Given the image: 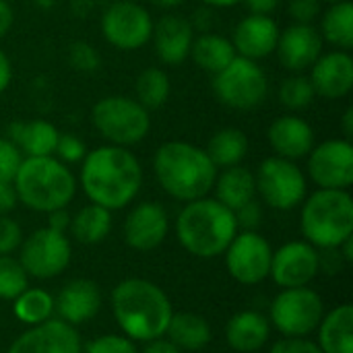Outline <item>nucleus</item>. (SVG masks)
Segmentation results:
<instances>
[{
  "mask_svg": "<svg viewBox=\"0 0 353 353\" xmlns=\"http://www.w3.org/2000/svg\"><path fill=\"white\" fill-rule=\"evenodd\" d=\"M29 275L25 273L19 259L10 254L0 256V300H14L29 285Z\"/></svg>",
  "mask_w": 353,
  "mask_h": 353,
  "instance_id": "obj_36",
  "label": "nucleus"
},
{
  "mask_svg": "<svg viewBox=\"0 0 353 353\" xmlns=\"http://www.w3.org/2000/svg\"><path fill=\"white\" fill-rule=\"evenodd\" d=\"M341 130H343V139L352 141L353 137V108L347 105L343 116H341Z\"/></svg>",
  "mask_w": 353,
  "mask_h": 353,
  "instance_id": "obj_51",
  "label": "nucleus"
},
{
  "mask_svg": "<svg viewBox=\"0 0 353 353\" xmlns=\"http://www.w3.org/2000/svg\"><path fill=\"white\" fill-rule=\"evenodd\" d=\"M321 37L331 43L335 50L350 52L353 48V4L352 0L329 4L325 12H321Z\"/></svg>",
  "mask_w": 353,
  "mask_h": 353,
  "instance_id": "obj_31",
  "label": "nucleus"
},
{
  "mask_svg": "<svg viewBox=\"0 0 353 353\" xmlns=\"http://www.w3.org/2000/svg\"><path fill=\"white\" fill-rule=\"evenodd\" d=\"M325 52V41L316 25L292 23L279 31L275 54L279 64L290 72H306Z\"/></svg>",
  "mask_w": 353,
  "mask_h": 353,
  "instance_id": "obj_18",
  "label": "nucleus"
},
{
  "mask_svg": "<svg viewBox=\"0 0 353 353\" xmlns=\"http://www.w3.org/2000/svg\"><path fill=\"white\" fill-rule=\"evenodd\" d=\"M21 161V151L8 139H0V182H12Z\"/></svg>",
  "mask_w": 353,
  "mask_h": 353,
  "instance_id": "obj_40",
  "label": "nucleus"
},
{
  "mask_svg": "<svg viewBox=\"0 0 353 353\" xmlns=\"http://www.w3.org/2000/svg\"><path fill=\"white\" fill-rule=\"evenodd\" d=\"M321 252L308 244L306 240H294L277 250H273L271 259V273L273 281L288 290V288H304L308 285L321 271Z\"/></svg>",
  "mask_w": 353,
  "mask_h": 353,
  "instance_id": "obj_15",
  "label": "nucleus"
},
{
  "mask_svg": "<svg viewBox=\"0 0 353 353\" xmlns=\"http://www.w3.org/2000/svg\"><path fill=\"white\" fill-rule=\"evenodd\" d=\"M205 2L207 6H213V8H232L236 4H240L242 0H201Z\"/></svg>",
  "mask_w": 353,
  "mask_h": 353,
  "instance_id": "obj_52",
  "label": "nucleus"
},
{
  "mask_svg": "<svg viewBox=\"0 0 353 353\" xmlns=\"http://www.w3.org/2000/svg\"><path fill=\"white\" fill-rule=\"evenodd\" d=\"M279 25L271 14H246L232 33V43L238 56L248 60H263L275 54L279 39Z\"/></svg>",
  "mask_w": 353,
  "mask_h": 353,
  "instance_id": "obj_20",
  "label": "nucleus"
},
{
  "mask_svg": "<svg viewBox=\"0 0 353 353\" xmlns=\"http://www.w3.org/2000/svg\"><path fill=\"white\" fill-rule=\"evenodd\" d=\"M250 14H273L281 0H242Z\"/></svg>",
  "mask_w": 353,
  "mask_h": 353,
  "instance_id": "obj_46",
  "label": "nucleus"
},
{
  "mask_svg": "<svg viewBox=\"0 0 353 353\" xmlns=\"http://www.w3.org/2000/svg\"><path fill=\"white\" fill-rule=\"evenodd\" d=\"M6 353H83V341L77 327L52 316L21 333Z\"/></svg>",
  "mask_w": 353,
  "mask_h": 353,
  "instance_id": "obj_16",
  "label": "nucleus"
},
{
  "mask_svg": "<svg viewBox=\"0 0 353 353\" xmlns=\"http://www.w3.org/2000/svg\"><path fill=\"white\" fill-rule=\"evenodd\" d=\"M325 316V302L321 294L304 288L281 290L269 306V323L283 337H308L316 331Z\"/></svg>",
  "mask_w": 353,
  "mask_h": 353,
  "instance_id": "obj_10",
  "label": "nucleus"
},
{
  "mask_svg": "<svg viewBox=\"0 0 353 353\" xmlns=\"http://www.w3.org/2000/svg\"><path fill=\"white\" fill-rule=\"evenodd\" d=\"M10 81H12V62L6 56V52L0 50V95L8 89Z\"/></svg>",
  "mask_w": 353,
  "mask_h": 353,
  "instance_id": "obj_48",
  "label": "nucleus"
},
{
  "mask_svg": "<svg viewBox=\"0 0 353 353\" xmlns=\"http://www.w3.org/2000/svg\"><path fill=\"white\" fill-rule=\"evenodd\" d=\"M269 353H323L316 341L306 337H283L271 345Z\"/></svg>",
  "mask_w": 353,
  "mask_h": 353,
  "instance_id": "obj_44",
  "label": "nucleus"
},
{
  "mask_svg": "<svg viewBox=\"0 0 353 353\" xmlns=\"http://www.w3.org/2000/svg\"><path fill=\"white\" fill-rule=\"evenodd\" d=\"M323 12V2L321 0H290V14L294 23H306L314 25V21Z\"/></svg>",
  "mask_w": 353,
  "mask_h": 353,
  "instance_id": "obj_43",
  "label": "nucleus"
},
{
  "mask_svg": "<svg viewBox=\"0 0 353 353\" xmlns=\"http://www.w3.org/2000/svg\"><path fill=\"white\" fill-rule=\"evenodd\" d=\"M70 236L85 246L101 244L112 232V211L89 203L70 217Z\"/></svg>",
  "mask_w": 353,
  "mask_h": 353,
  "instance_id": "obj_30",
  "label": "nucleus"
},
{
  "mask_svg": "<svg viewBox=\"0 0 353 353\" xmlns=\"http://www.w3.org/2000/svg\"><path fill=\"white\" fill-rule=\"evenodd\" d=\"M101 308V290L91 279L68 281L54 298V314L60 321L79 327L91 321Z\"/></svg>",
  "mask_w": 353,
  "mask_h": 353,
  "instance_id": "obj_22",
  "label": "nucleus"
},
{
  "mask_svg": "<svg viewBox=\"0 0 353 353\" xmlns=\"http://www.w3.org/2000/svg\"><path fill=\"white\" fill-rule=\"evenodd\" d=\"M48 228L66 234L70 228V213L66 209H56V211L48 213Z\"/></svg>",
  "mask_w": 353,
  "mask_h": 353,
  "instance_id": "obj_47",
  "label": "nucleus"
},
{
  "mask_svg": "<svg viewBox=\"0 0 353 353\" xmlns=\"http://www.w3.org/2000/svg\"><path fill=\"white\" fill-rule=\"evenodd\" d=\"M60 130L50 120H25L14 122L8 128V141L21 151L23 157H48L54 155Z\"/></svg>",
  "mask_w": 353,
  "mask_h": 353,
  "instance_id": "obj_25",
  "label": "nucleus"
},
{
  "mask_svg": "<svg viewBox=\"0 0 353 353\" xmlns=\"http://www.w3.org/2000/svg\"><path fill=\"white\" fill-rule=\"evenodd\" d=\"M277 97L285 110L302 112L312 105V101L316 99V93H314V87L306 72H294L292 77L281 81Z\"/></svg>",
  "mask_w": 353,
  "mask_h": 353,
  "instance_id": "obj_35",
  "label": "nucleus"
},
{
  "mask_svg": "<svg viewBox=\"0 0 353 353\" xmlns=\"http://www.w3.org/2000/svg\"><path fill=\"white\" fill-rule=\"evenodd\" d=\"M77 182L89 203L114 213L128 207L139 196L143 165L130 149L105 143L87 151Z\"/></svg>",
  "mask_w": 353,
  "mask_h": 353,
  "instance_id": "obj_1",
  "label": "nucleus"
},
{
  "mask_svg": "<svg viewBox=\"0 0 353 353\" xmlns=\"http://www.w3.org/2000/svg\"><path fill=\"white\" fill-rule=\"evenodd\" d=\"M151 41L155 43L157 58L168 66H178L190 56L194 41V27L180 14H165L153 25Z\"/></svg>",
  "mask_w": 353,
  "mask_h": 353,
  "instance_id": "obj_23",
  "label": "nucleus"
},
{
  "mask_svg": "<svg viewBox=\"0 0 353 353\" xmlns=\"http://www.w3.org/2000/svg\"><path fill=\"white\" fill-rule=\"evenodd\" d=\"M213 192H215L213 199H217L223 207H228L230 211H238L240 207L256 199L254 174L242 163L217 170Z\"/></svg>",
  "mask_w": 353,
  "mask_h": 353,
  "instance_id": "obj_26",
  "label": "nucleus"
},
{
  "mask_svg": "<svg viewBox=\"0 0 353 353\" xmlns=\"http://www.w3.org/2000/svg\"><path fill=\"white\" fill-rule=\"evenodd\" d=\"M72 259V246L66 234L52 228H39L19 246V263L35 279H54L64 273Z\"/></svg>",
  "mask_w": 353,
  "mask_h": 353,
  "instance_id": "obj_11",
  "label": "nucleus"
},
{
  "mask_svg": "<svg viewBox=\"0 0 353 353\" xmlns=\"http://www.w3.org/2000/svg\"><path fill=\"white\" fill-rule=\"evenodd\" d=\"M153 172L165 194L180 203L209 196L217 168L203 147L188 141H168L153 155Z\"/></svg>",
  "mask_w": 353,
  "mask_h": 353,
  "instance_id": "obj_3",
  "label": "nucleus"
},
{
  "mask_svg": "<svg viewBox=\"0 0 353 353\" xmlns=\"http://www.w3.org/2000/svg\"><path fill=\"white\" fill-rule=\"evenodd\" d=\"M153 17L141 2L114 0L99 19L103 39L122 52H134L151 41Z\"/></svg>",
  "mask_w": 353,
  "mask_h": 353,
  "instance_id": "obj_12",
  "label": "nucleus"
},
{
  "mask_svg": "<svg viewBox=\"0 0 353 353\" xmlns=\"http://www.w3.org/2000/svg\"><path fill=\"white\" fill-rule=\"evenodd\" d=\"M19 205L17 190L12 182H0V215H8Z\"/></svg>",
  "mask_w": 353,
  "mask_h": 353,
  "instance_id": "obj_45",
  "label": "nucleus"
},
{
  "mask_svg": "<svg viewBox=\"0 0 353 353\" xmlns=\"http://www.w3.org/2000/svg\"><path fill=\"white\" fill-rule=\"evenodd\" d=\"M306 174L327 190H350L353 184V145L347 139H327L306 155Z\"/></svg>",
  "mask_w": 353,
  "mask_h": 353,
  "instance_id": "obj_13",
  "label": "nucleus"
},
{
  "mask_svg": "<svg viewBox=\"0 0 353 353\" xmlns=\"http://www.w3.org/2000/svg\"><path fill=\"white\" fill-rule=\"evenodd\" d=\"M223 254L230 277L242 285H256L271 273L273 248L259 232H238Z\"/></svg>",
  "mask_w": 353,
  "mask_h": 353,
  "instance_id": "obj_14",
  "label": "nucleus"
},
{
  "mask_svg": "<svg viewBox=\"0 0 353 353\" xmlns=\"http://www.w3.org/2000/svg\"><path fill=\"white\" fill-rule=\"evenodd\" d=\"M256 194L275 211H292L308 194V178L298 161L271 155L261 161L256 174Z\"/></svg>",
  "mask_w": 353,
  "mask_h": 353,
  "instance_id": "obj_9",
  "label": "nucleus"
},
{
  "mask_svg": "<svg viewBox=\"0 0 353 353\" xmlns=\"http://www.w3.org/2000/svg\"><path fill=\"white\" fill-rule=\"evenodd\" d=\"M112 314L124 337L134 343H149L165 335L174 308L157 283L130 277L112 290Z\"/></svg>",
  "mask_w": 353,
  "mask_h": 353,
  "instance_id": "obj_2",
  "label": "nucleus"
},
{
  "mask_svg": "<svg viewBox=\"0 0 353 353\" xmlns=\"http://www.w3.org/2000/svg\"><path fill=\"white\" fill-rule=\"evenodd\" d=\"M321 2H327V4H335V2H343V0H321Z\"/></svg>",
  "mask_w": 353,
  "mask_h": 353,
  "instance_id": "obj_54",
  "label": "nucleus"
},
{
  "mask_svg": "<svg viewBox=\"0 0 353 353\" xmlns=\"http://www.w3.org/2000/svg\"><path fill=\"white\" fill-rule=\"evenodd\" d=\"M91 124L108 145L130 149L147 139L151 130V112L134 97L108 95L93 105Z\"/></svg>",
  "mask_w": 353,
  "mask_h": 353,
  "instance_id": "obj_7",
  "label": "nucleus"
},
{
  "mask_svg": "<svg viewBox=\"0 0 353 353\" xmlns=\"http://www.w3.org/2000/svg\"><path fill=\"white\" fill-rule=\"evenodd\" d=\"M139 353H184L182 350H178L172 341H168V339H153V341H149V343H145V347H143V352Z\"/></svg>",
  "mask_w": 353,
  "mask_h": 353,
  "instance_id": "obj_49",
  "label": "nucleus"
},
{
  "mask_svg": "<svg viewBox=\"0 0 353 353\" xmlns=\"http://www.w3.org/2000/svg\"><path fill=\"white\" fill-rule=\"evenodd\" d=\"M205 153L217 170L240 165L248 155V137L236 126L219 128L207 143Z\"/></svg>",
  "mask_w": 353,
  "mask_h": 353,
  "instance_id": "obj_32",
  "label": "nucleus"
},
{
  "mask_svg": "<svg viewBox=\"0 0 353 353\" xmlns=\"http://www.w3.org/2000/svg\"><path fill=\"white\" fill-rule=\"evenodd\" d=\"M211 87L221 105L238 112H250L267 99L269 79L259 62L236 56L223 70L213 74Z\"/></svg>",
  "mask_w": 353,
  "mask_h": 353,
  "instance_id": "obj_8",
  "label": "nucleus"
},
{
  "mask_svg": "<svg viewBox=\"0 0 353 353\" xmlns=\"http://www.w3.org/2000/svg\"><path fill=\"white\" fill-rule=\"evenodd\" d=\"M68 64L77 72H95L101 64V56L89 41H72L68 46Z\"/></svg>",
  "mask_w": 353,
  "mask_h": 353,
  "instance_id": "obj_37",
  "label": "nucleus"
},
{
  "mask_svg": "<svg viewBox=\"0 0 353 353\" xmlns=\"http://www.w3.org/2000/svg\"><path fill=\"white\" fill-rule=\"evenodd\" d=\"M300 230L316 250L339 248L353 236V199L350 190L319 188L302 201Z\"/></svg>",
  "mask_w": 353,
  "mask_h": 353,
  "instance_id": "obj_6",
  "label": "nucleus"
},
{
  "mask_svg": "<svg viewBox=\"0 0 353 353\" xmlns=\"http://www.w3.org/2000/svg\"><path fill=\"white\" fill-rule=\"evenodd\" d=\"M85 353H139L137 343L130 341L124 335H116V333H108V335H99L95 337L91 343L85 345Z\"/></svg>",
  "mask_w": 353,
  "mask_h": 353,
  "instance_id": "obj_39",
  "label": "nucleus"
},
{
  "mask_svg": "<svg viewBox=\"0 0 353 353\" xmlns=\"http://www.w3.org/2000/svg\"><path fill=\"white\" fill-rule=\"evenodd\" d=\"M234 215H236L238 232H256L263 223V207L256 199L234 211Z\"/></svg>",
  "mask_w": 353,
  "mask_h": 353,
  "instance_id": "obj_42",
  "label": "nucleus"
},
{
  "mask_svg": "<svg viewBox=\"0 0 353 353\" xmlns=\"http://www.w3.org/2000/svg\"><path fill=\"white\" fill-rule=\"evenodd\" d=\"M236 234L238 223L234 211L213 196L184 203L176 217V238L180 246L199 259L221 256Z\"/></svg>",
  "mask_w": 353,
  "mask_h": 353,
  "instance_id": "obj_4",
  "label": "nucleus"
},
{
  "mask_svg": "<svg viewBox=\"0 0 353 353\" xmlns=\"http://www.w3.org/2000/svg\"><path fill=\"white\" fill-rule=\"evenodd\" d=\"M182 352H199L213 339L211 325L205 316L194 312H174L163 335Z\"/></svg>",
  "mask_w": 353,
  "mask_h": 353,
  "instance_id": "obj_28",
  "label": "nucleus"
},
{
  "mask_svg": "<svg viewBox=\"0 0 353 353\" xmlns=\"http://www.w3.org/2000/svg\"><path fill=\"white\" fill-rule=\"evenodd\" d=\"M308 79L314 87L316 97L341 99L353 89V58L350 52L331 50L323 52L316 62L308 68Z\"/></svg>",
  "mask_w": 353,
  "mask_h": 353,
  "instance_id": "obj_19",
  "label": "nucleus"
},
{
  "mask_svg": "<svg viewBox=\"0 0 353 353\" xmlns=\"http://www.w3.org/2000/svg\"><path fill=\"white\" fill-rule=\"evenodd\" d=\"M21 242H23L21 225L8 215H0V256L19 250Z\"/></svg>",
  "mask_w": 353,
  "mask_h": 353,
  "instance_id": "obj_41",
  "label": "nucleus"
},
{
  "mask_svg": "<svg viewBox=\"0 0 353 353\" xmlns=\"http://www.w3.org/2000/svg\"><path fill=\"white\" fill-rule=\"evenodd\" d=\"M267 141L277 157L300 161L316 145L314 128L302 116L285 114L271 122L267 128Z\"/></svg>",
  "mask_w": 353,
  "mask_h": 353,
  "instance_id": "obj_21",
  "label": "nucleus"
},
{
  "mask_svg": "<svg viewBox=\"0 0 353 353\" xmlns=\"http://www.w3.org/2000/svg\"><path fill=\"white\" fill-rule=\"evenodd\" d=\"M19 203L35 213H52L66 209L79 188L70 165H64L54 155L23 157L12 180Z\"/></svg>",
  "mask_w": 353,
  "mask_h": 353,
  "instance_id": "obj_5",
  "label": "nucleus"
},
{
  "mask_svg": "<svg viewBox=\"0 0 353 353\" xmlns=\"http://www.w3.org/2000/svg\"><path fill=\"white\" fill-rule=\"evenodd\" d=\"M170 93H172L170 74L159 66L145 68L134 81V99L149 112L163 108L170 99Z\"/></svg>",
  "mask_w": 353,
  "mask_h": 353,
  "instance_id": "obj_33",
  "label": "nucleus"
},
{
  "mask_svg": "<svg viewBox=\"0 0 353 353\" xmlns=\"http://www.w3.org/2000/svg\"><path fill=\"white\" fill-rule=\"evenodd\" d=\"M236 50L230 37L219 35V33H211L205 31L201 35H194L192 48H190V56L192 62L209 72V74H217L219 70H223L234 58H236Z\"/></svg>",
  "mask_w": 353,
  "mask_h": 353,
  "instance_id": "obj_29",
  "label": "nucleus"
},
{
  "mask_svg": "<svg viewBox=\"0 0 353 353\" xmlns=\"http://www.w3.org/2000/svg\"><path fill=\"white\" fill-rule=\"evenodd\" d=\"M170 234V215L161 203L143 201L124 219V242L139 252L155 250Z\"/></svg>",
  "mask_w": 353,
  "mask_h": 353,
  "instance_id": "obj_17",
  "label": "nucleus"
},
{
  "mask_svg": "<svg viewBox=\"0 0 353 353\" xmlns=\"http://www.w3.org/2000/svg\"><path fill=\"white\" fill-rule=\"evenodd\" d=\"M12 312L27 327L46 323L54 316V296L41 288H27L12 300Z\"/></svg>",
  "mask_w": 353,
  "mask_h": 353,
  "instance_id": "obj_34",
  "label": "nucleus"
},
{
  "mask_svg": "<svg viewBox=\"0 0 353 353\" xmlns=\"http://www.w3.org/2000/svg\"><path fill=\"white\" fill-rule=\"evenodd\" d=\"M271 337V323L259 310L236 312L225 325V341L238 353H254L263 350Z\"/></svg>",
  "mask_w": 353,
  "mask_h": 353,
  "instance_id": "obj_24",
  "label": "nucleus"
},
{
  "mask_svg": "<svg viewBox=\"0 0 353 353\" xmlns=\"http://www.w3.org/2000/svg\"><path fill=\"white\" fill-rule=\"evenodd\" d=\"M319 347L323 353H353V306L341 304L325 312L316 327Z\"/></svg>",
  "mask_w": 353,
  "mask_h": 353,
  "instance_id": "obj_27",
  "label": "nucleus"
},
{
  "mask_svg": "<svg viewBox=\"0 0 353 353\" xmlns=\"http://www.w3.org/2000/svg\"><path fill=\"white\" fill-rule=\"evenodd\" d=\"M12 23H14V12L10 4L6 0H0V39L10 31Z\"/></svg>",
  "mask_w": 353,
  "mask_h": 353,
  "instance_id": "obj_50",
  "label": "nucleus"
},
{
  "mask_svg": "<svg viewBox=\"0 0 353 353\" xmlns=\"http://www.w3.org/2000/svg\"><path fill=\"white\" fill-rule=\"evenodd\" d=\"M126 2H139V0H126Z\"/></svg>",
  "mask_w": 353,
  "mask_h": 353,
  "instance_id": "obj_55",
  "label": "nucleus"
},
{
  "mask_svg": "<svg viewBox=\"0 0 353 353\" xmlns=\"http://www.w3.org/2000/svg\"><path fill=\"white\" fill-rule=\"evenodd\" d=\"M155 6H159V8H176V6H180L184 0H151Z\"/></svg>",
  "mask_w": 353,
  "mask_h": 353,
  "instance_id": "obj_53",
  "label": "nucleus"
},
{
  "mask_svg": "<svg viewBox=\"0 0 353 353\" xmlns=\"http://www.w3.org/2000/svg\"><path fill=\"white\" fill-rule=\"evenodd\" d=\"M85 155H87V145L77 134L60 132L56 149H54V157L58 161H62L64 165H74V163H81Z\"/></svg>",
  "mask_w": 353,
  "mask_h": 353,
  "instance_id": "obj_38",
  "label": "nucleus"
}]
</instances>
